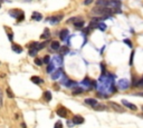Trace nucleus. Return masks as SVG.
<instances>
[{
    "mask_svg": "<svg viewBox=\"0 0 143 128\" xmlns=\"http://www.w3.org/2000/svg\"><path fill=\"white\" fill-rule=\"evenodd\" d=\"M128 87H130V81L128 79H121L120 81L117 82V88L121 90H125Z\"/></svg>",
    "mask_w": 143,
    "mask_h": 128,
    "instance_id": "f257e3e1",
    "label": "nucleus"
},
{
    "mask_svg": "<svg viewBox=\"0 0 143 128\" xmlns=\"http://www.w3.org/2000/svg\"><path fill=\"white\" fill-rule=\"evenodd\" d=\"M72 121H73L74 125H82L83 122H84V118L82 116H79V115H76V116H74Z\"/></svg>",
    "mask_w": 143,
    "mask_h": 128,
    "instance_id": "f03ea898",
    "label": "nucleus"
},
{
    "mask_svg": "<svg viewBox=\"0 0 143 128\" xmlns=\"http://www.w3.org/2000/svg\"><path fill=\"white\" fill-rule=\"evenodd\" d=\"M110 106H111V107L113 108V109H114L115 111H117V113H124V109L122 108V106L117 105L116 102H114V101L110 102Z\"/></svg>",
    "mask_w": 143,
    "mask_h": 128,
    "instance_id": "7ed1b4c3",
    "label": "nucleus"
},
{
    "mask_svg": "<svg viewBox=\"0 0 143 128\" xmlns=\"http://www.w3.org/2000/svg\"><path fill=\"white\" fill-rule=\"evenodd\" d=\"M122 104H123V105H124V106H125V107L126 108H128V109H131V110H136V109H137V107H136V106H135V105H133V104H131V102H130V101H128V100H125V99H123V100H122Z\"/></svg>",
    "mask_w": 143,
    "mask_h": 128,
    "instance_id": "20e7f679",
    "label": "nucleus"
},
{
    "mask_svg": "<svg viewBox=\"0 0 143 128\" xmlns=\"http://www.w3.org/2000/svg\"><path fill=\"white\" fill-rule=\"evenodd\" d=\"M57 115L60 116V117H67L68 110L65 107H59L58 109H57Z\"/></svg>",
    "mask_w": 143,
    "mask_h": 128,
    "instance_id": "39448f33",
    "label": "nucleus"
},
{
    "mask_svg": "<svg viewBox=\"0 0 143 128\" xmlns=\"http://www.w3.org/2000/svg\"><path fill=\"white\" fill-rule=\"evenodd\" d=\"M108 2L107 0H97L96 1V7H101V8H107L108 7Z\"/></svg>",
    "mask_w": 143,
    "mask_h": 128,
    "instance_id": "423d86ee",
    "label": "nucleus"
},
{
    "mask_svg": "<svg viewBox=\"0 0 143 128\" xmlns=\"http://www.w3.org/2000/svg\"><path fill=\"white\" fill-rule=\"evenodd\" d=\"M84 102L86 104V105L92 106V107H95V106L98 104L96 99H94V98H87V99H85V101H84Z\"/></svg>",
    "mask_w": 143,
    "mask_h": 128,
    "instance_id": "0eeeda50",
    "label": "nucleus"
},
{
    "mask_svg": "<svg viewBox=\"0 0 143 128\" xmlns=\"http://www.w3.org/2000/svg\"><path fill=\"white\" fill-rule=\"evenodd\" d=\"M68 30L67 29H63L60 32H59V38H60L61 40H66V38H67L68 36Z\"/></svg>",
    "mask_w": 143,
    "mask_h": 128,
    "instance_id": "6e6552de",
    "label": "nucleus"
},
{
    "mask_svg": "<svg viewBox=\"0 0 143 128\" xmlns=\"http://www.w3.org/2000/svg\"><path fill=\"white\" fill-rule=\"evenodd\" d=\"M61 18H63V15H60L58 17V16H56V17H50V18H47V21H52V22H53V25H55V23H57L58 22L59 20H60Z\"/></svg>",
    "mask_w": 143,
    "mask_h": 128,
    "instance_id": "1a4fd4ad",
    "label": "nucleus"
},
{
    "mask_svg": "<svg viewBox=\"0 0 143 128\" xmlns=\"http://www.w3.org/2000/svg\"><path fill=\"white\" fill-rule=\"evenodd\" d=\"M65 86L66 87H68V88H70V87H77V82L76 81H74V80H69V79H66V81H65Z\"/></svg>",
    "mask_w": 143,
    "mask_h": 128,
    "instance_id": "9d476101",
    "label": "nucleus"
},
{
    "mask_svg": "<svg viewBox=\"0 0 143 128\" xmlns=\"http://www.w3.org/2000/svg\"><path fill=\"white\" fill-rule=\"evenodd\" d=\"M50 48H52L53 50H58L59 48H60V45H59V41H57V40L52 41V44H50Z\"/></svg>",
    "mask_w": 143,
    "mask_h": 128,
    "instance_id": "9b49d317",
    "label": "nucleus"
},
{
    "mask_svg": "<svg viewBox=\"0 0 143 128\" xmlns=\"http://www.w3.org/2000/svg\"><path fill=\"white\" fill-rule=\"evenodd\" d=\"M60 75H61V69H60V68H58V69L56 70L55 73L52 74V78H53L54 80H55V79H58Z\"/></svg>",
    "mask_w": 143,
    "mask_h": 128,
    "instance_id": "f8f14e48",
    "label": "nucleus"
},
{
    "mask_svg": "<svg viewBox=\"0 0 143 128\" xmlns=\"http://www.w3.org/2000/svg\"><path fill=\"white\" fill-rule=\"evenodd\" d=\"M31 18L32 19H34V20H41V19H43V16L40 15V13H38V12H34V13H32V16H31Z\"/></svg>",
    "mask_w": 143,
    "mask_h": 128,
    "instance_id": "ddd939ff",
    "label": "nucleus"
},
{
    "mask_svg": "<svg viewBox=\"0 0 143 128\" xmlns=\"http://www.w3.org/2000/svg\"><path fill=\"white\" fill-rule=\"evenodd\" d=\"M38 53V49L37 48H35V47H30V49H29V55L31 56V57H35L36 55H37Z\"/></svg>",
    "mask_w": 143,
    "mask_h": 128,
    "instance_id": "4468645a",
    "label": "nucleus"
},
{
    "mask_svg": "<svg viewBox=\"0 0 143 128\" xmlns=\"http://www.w3.org/2000/svg\"><path fill=\"white\" fill-rule=\"evenodd\" d=\"M30 80H31L34 84H37V85L40 84V82H43V80H41L39 77H37V76H34V77H31V78H30Z\"/></svg>",
    "mask_w": 143,
    "mask_h": 128,
    "instance_id": "2eb2a0df",
    "label": "nucleus"
},
{
    "mask_svg": "<svg viewBox=\"0 0 143 128\" xmlns=\"http://www.w3.org/2000/svg\"><path fill=\"white\" fill-rule=\"evenodd\" d=\"M44 98L46 101H50V100H52V93H50V91H45Z\"/></svg>",
    "mask_w": 143,
    "mask_h": 128,
    "instance_id": "dca6fc26",
    "label": "nucleus"
},
{
    "mask_svg": "<svg viewBox=\"0 0 143 128\" xmlns=\"http://www.w3.org/2000/svg\"><path fill=\"white\" fill-rule=\"evenodd\" d=\"M68 47L64 46V47H60L59 48V53H60V55H66V54H68Z\"/></svg>",
    "mask_w": 143,
    "mask_h": 128,
    "instance_id": "f3484780",
    "label": "nucleus"
},
{
    "mask_svg": "<svg viewBox=\"0 0 143 128\" xmlns=\"http://www.w3.org/2000/svg\"><path fill=\"white\" fill-rule=\"evenodd\" d=\"M12 50H15L17 54H20L21 51H23V48H21L20 46H18V45L14 44V45H12Z\"/></svg>",
    "mask_w": 143,
    "mask_h": 128,
    "instance_id": "a211bd4d",
    "label": "nucleus"
},
{
    "mask_svg": "<svg viewBox=\"0 0 143 128\" xmlns=\"http://www.w3.org/2000/svg\"><path fill=\"white\" fill-rule=\"evenodd\" d=\"M83 91H84V89L77 86V87H76L75 89H74V90H73V95H78V94H82Z\"/></svg>",
    "mask_w": 143,
    "mask_h": 128,
    "instance_id": "6ab92c4d",
    "label": "nucleus"
},
{
    "mask_svg": "<svg viewBox=\"0 0 143 128\" xmlns=\"http://www.w3.org/2000/svg\"><path fill=\"white\" fill-rule=\"evenodd\" d=\"M53 71H54V64L50 62V64H48V66H47V73L53 74Z\"/></svg>",
    "mask_w": 143,
    "mask_h": 128,
    "instance_id": "aec40b11",
    "label": "nucleus"
},
{
    "mask_svg": "<svg viewBox=\"0 0 143 128\" xmlns=\"http://www.w3.org/2000/svg\"><path fill=\"white\" fill-rule=\"evenodd\" d=\"M94 109H95V110H105V109H106V106H104V105H98V104H97V105L94 107Z\"/></svg>",
    "mask_w": 143,
    "mask_h": 128,
    "instance_id": "412c9836",
    "label": "nucleus"
},
{
    "mask_svg": "<svg viewBox=\"0 0 143 128\" xmlns=\"http://www.w3.org/2000/svg\"><path fill=\"white\" fill-rule=\"evenodd\" d=\"M55 62L60 66V65L63 64V58H61L60 56H56V57H55Z\"/></svg>",
    "mask_w": 143,
    "mask_h": 128,
    "instance_id": "4be33fe9",
    "label": "nucleus"
},
{
    "mask_svg": "<svg viewBox=\"0 0 143 128\" xmlns=\"http://www.w3.org/2000/svg\"><path fill=\"white\" fill-rule=\"evenodd\" d=\"M50 34H49V30L48 29H45V34H43V35L40 36L41 39H45V38H49Z\"/></svg>",
    "mask_w": 143,
    "mask_h": 128,
    "instance_id": "5701e85b",
    "label": "nucleus"
},
{
    "mask_svg": "<svg viewBox=\"0 0 143 128\" xmlns=\"http://www.w3.org/2000/svg\"><path fill=\"white\" fill-rule=\"evenodd\" d=\"M74 26L76 27V28H82L83 26H84V21L79 20V21H76L75 23H74Z\"/></svg>",
    "mask_w": 143,
    "mask_h": 128,
    "instance_id": "b1692460",
    "label": "nucleus"
},
{
    "mask_svg": "<svg viewBox=\"0 0 143 128\" xmlns=\"http://www.w3.org/2000/svg\"><path fill=\"white\" fill-rule=\"evenodd\" d=\"M135 87H139V88H143V77L141 80H139V81L135 84Z\"/></svg>",
    "mask_w": 143,
    "mask_h": 128,
    "instance_id": "393cba45",
    "label": "nucleus"
},
{
    "mask_svg": "<svg viewBox=\"0 0 143 128\" xmlns=\"http://www.w3.org/2000/svg\"><path fill=\"white\" fill-rule=\"evenodd\" d=\"M43 62H44V61L41 60V59H39V58H36L35 59V64L37 65V66H41V65H43Z\"/></svg>",
    "mask_w": 143,
    "mask_h": 128,
    "instance_id": "a878e982",
    "label": "nucleus"
},
{
    "mask_svg": "<svg viewBox=\"0 0 143 128\" xmlns=\"http://www.w3.org/2000/svg\"><path fill=\"white\" fill-rule=\"evenodd\" d=\"M43 61H44L45 64H50V57L49 56H46V57L43 59Z\"/></svg>",
    "mask_w": 143,
    "mask_h": 128,
    "instance_id": "bb28decb",
    "label": "nucleus"
},
{
    "mask_svg": "<svg viewBox=\"0 0 143 128\" xmlns=\"http://www.w3.org/2000/svg\"><path fill=\"white\" fill-rule=\"evenodd\" d=\"M98 28H99L101 30H103V31H104V30H106V26L104 25V23H102V22L98 23Z\"/></svg>",
    "mask_w": 143,
    "mask_h": 128,
    "instance_id": "cd10ccee",
    "label": "nucleus"
},
{
    "mask_svg": "<svg viewBox=\"0 0 143 128\" xmlns=\"http://www.w3.org/2000/svg\"><path fill=\"white\" fill-rule=\"evenodd\" d=\"M7 94H8V97H9V98H12V97H14V94L11 93L10 88H7Z\"/></svg>",
    "mask_w": 143,
    "mask_h": 128,
    "instance_id": "c85d7f7f",
    "label": "nucleus"
},
{
    "mask_svg": "<svg viewBox=\"0 0 143 128\" xmlns=\"http://www.w3.org/2000/svg\"><path fill=\"white\" fill-rule=\"evenodd\" d=\"M54 128H63V124L60 121H57L55 124V126H54Z\"/></svg>",
    "mask_w": 143,
    "mask_h": 128,
    "instance_id": "c756f323",
    "label": "nucleus"
},
{
    "mask_svg": "<svg viewBox=\"0 0 143 128\" xmlns=\"http://www.w3.org/2000/svg\"><path fill=\"white\" fill-rule=\"evenodd\" d=\"M2 96H3V93L0 89V107H2Z\"/></svg>",
    "mask_w": 143,
    "mask_h": 128,
    "instance_id": "7c9ffc66",
    "label": "nucleus"
},
{
    "mask_svg": "<svg viewBox=\"0 0 143 128\" xmlns=\"http://www.w3.org/2000/svg\"><path fill=\"white\" fill-rule=\"evenodd\" d=\"M23 18H25V16H23V12L21 13V15H19V17L17 18V21L19 22V21H21V20H23Z\"/></svg>",
    "mask_w": 143,
    "mask_h": 128,
    "instance_id": "2f4dec72",
    "label": "nucleus"
},
{
    "mask_svg": "<svg viewBox=\"0 0 143 128\" xmlns=\"http://www.w3.org/2000/svg\"><path fill=\"white\" fill-rule=\"evenodd\" d=\"M124 42H125L126 45H128V46H130V47L132 48V44H131V41L128 40V39H125V40H124Z\"/></svg>",
    "mask_w": 143,
    "mask_h": 128,
    "instance_id": "473e14b6",
    "label": "nucleus"
},
{
    "mask_svg": "<svg viewBox=\"0 0 143 128\" xmlns=\"http://www.w3.org/2000/svg\"><path fill=\"white\" fill-rule=\"evenodd\" d=\"M133 56H134V51H132V55H131V59H130V65L133 64Z\"/></svg>",
    "mask_w": 143,
    "mask_h": 128,
    "instance_id": "72a5a7b5",
    "label": "nucleus"
},
{
    "mask_svg": "<svg viewBox=\"0 0 143 128\" xmlns=\"http://www.w3.org/2000/svg\"><path fill=\"white\" fill-rule=\"evenodd\" d=\"M92 2H93V0H85L84 5H86V6H87V5H90V3H92Z\"/></svg>",
    "mask_w": 143,
    "mask_h": 128,
    "instance_id": "f704fd0d",
    "label": "nucleus"
},
{
    "mask_svg": "<svg viewBox=\"0 0 143 128\" xmlns=\"http://www.w3.org/2000/svg\"><path fill=\"white\" fill-rule=\"evenodd\" d=\"M134 96H140V97H143V93H136V94H134Z\"/></svg>",
    "mask_w": 143,
    "mask_h": 128,
    "instance_id": "c9c22d12",
    "label": "nucleus"
},
{
    "mask_svg": "<svg viewBox=\"0 0 143 128\" xmlns=\"http://www.w3.org/2000/svg\"><path fill=\"white\" fill-rule=\"evenodd\" d=\"M141 117H142V118H143V114H142V115H141Z\"/></svg>",
    "mask_w": 143,
    "mask_h": 128,
    "instance_id": "e433bc0d",
    "label": "nucleus"
},
{
    "mask_svg": "<svg viewBox=\"0 0 143 128\" xmlns=\"http://www.w3.org/2000/svg\"><path fill=\"white\" fill-rule=\"evenodd\" d=\"M142 110H143V106H142Z\"/></svg>",
    "mask_w": 143,
    "mask_h": 128,
    "instance_id": "4c0bfd02",
    "label": "nucleus"
},
{
    "mask_svg": "<svg viewBox=\"0 0 143 128\" xmlns=\"http://www.w3.org/2000/svg\"><path fill=\"white\" fill-rule=\"evenodd\" d=\"M0 8H1V5H0Z\"/></svg>",
    "mask_w": 143,
    "mask_h": 128,
    "instance_id": "58836bf2",
    "label": "nucleus"
}]
</instances>
